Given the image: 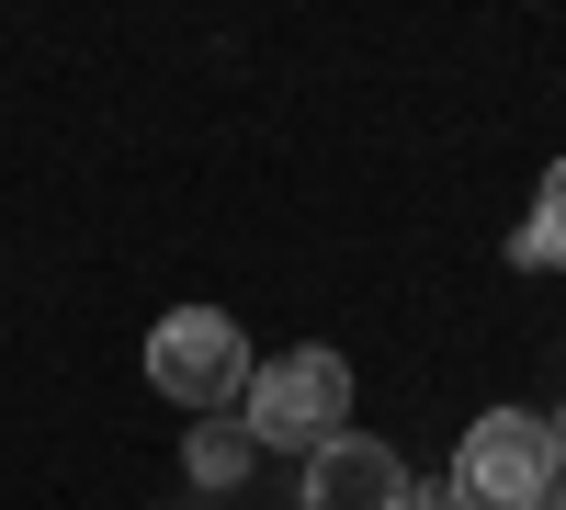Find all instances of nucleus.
I'll list each match as a JSON object with an SVG mask.
<instances>
[{"label": "nucleus", "mask_w": 566, "mask_h": 510, "mask_svg": "<svg viewBox=\"0 0 566 510\" xmlns=\"http://www.w3.org/2000/svg\"><path fill=\"white\" fill-rule=\"evenodd\" d=\"M250 443L261 454H317V443H340L352 431V363L340 352H272V363H250Z\"/></svg>", "instance_id": "f257e3e1"}, {"label": "nucleus", "mask_w": 566, "mask_h": 510, "mask_svg": "<svg viewBox=\"0 0 566 510\" xmlns=\"http://www.w3.org/2000/svg\"><path fill=\"white\" fill-rule=\"evenodd\" d=\"M544 510H566V477H555V499H544Z\"/></svg>", "instance_id": "6e6552de"}, {"label": "nucleus", "mask_w": 566, "mask_h": 510, "mask_svg": "<svg viewBox=\"0 0 566 510\" xmlns=\"http://www.w3.org/2000/svg\"><path fill=\"white\" fill-rule=\"evenodd\" d=\"M555 431H544V408H488L476 431H464V454H453V510H544L555 499Z\"/></svg>", "instance_id": "f03ea898"}, {"label": "nucleus", "mask_w": 566, "mask_h": 510, "mask_svg": "<svg viewBox=\"0 0 566 510\" xmlns=\"http://www.w3.org/2000/svg\"><path fill=\"white\" fill-rule=\"evenodd\" d=\"M306 510H419V477H408L397 443L340 431V443L306 454Z\"/></svg>", "instance_id": "20e7f679"}, {"label": "nucleus", "mask_w": 566, "mask_h": 510, "mask_svg": "<svg viewBox=\"0 0 566 510\" xmlns=\"http://www.w3.org/2000/svg\"><path fill=\"white\" fill-rule=\"evenodd\" d=\"M510 261H522V272H566V159L544 170V194H533V216L510 227Z\"/></svg>", "instance_id": "39448f33"}, {"label": "nucleus", "mask_w": 566, "mask_h": 510, "mask_svg": "<svg viewBox=\"0 0 566 510\" xmlns=\"http://www.w3.org/2000/svg\"><path fill=\"white\" fill-rule=\"evenodd\" d=\"M181 466H193V488H239L261 466V443H250V420H205L193 443H181Z\"/></svg>", "instance_id": "423d86ee"}, {"label": "nucleus", "mask_w": 566, "mask_h": 510, "mask_svg": "<svg viewBox=\"0 0 566 510\" xmlns=\"http://www.w3.org/2000/svg\"><path fill=\"white\" fill-rule=\"evenodd\" d=\"M148 386L181 397V408H205V420H227V408L250 397V330L227 306H170L148 330Z\"/></svg>", "instance_id": "7ed1b4c3"}, {"label": "nucleus", "mask_w": 566, "mask_h": 510, "mask_svg": "<svg viewBox=\"0 0 566 510\" xmlns=\"http://www.w3.org/2000/svg\"><path fill=\"white\" fill-rule=\"evenodd\" d=\"M544 431H555V466H566V408H544Z\"/></svg>", "instance_id": "0eeeda50"}]
</instances>
